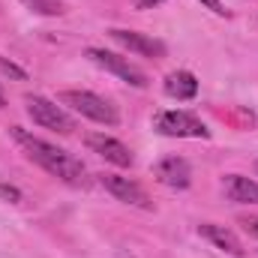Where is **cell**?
Instances as JSON below:
<instances>
[{
	"instance_id": "6da1fadb",
	"label": "cell",
	"mask_w": 258,
	"mask_h": 258,
	"mask_svg": "<svg viewBox=\"0 0 258 258\" xmlns=\"http://www.w3.org/2000/svg\"><path fill=\"white\" fill-rule=\"evenodd\" d=\"M9 135H12L15 144L24 150V156H27L30 162H36L39 168H45L51 177H60L66 183H81V180H84V165H81V159H75L72 153H66L63 147L48 144V141L30 135L27 129H21V126H9Z\"/></svg>"
},
{
	"instance_id": "7a4b0ae2",
	"label": "cell",
	"mask_w": 258,
	"mask_h": 258,
	"mask_svg": "<svg viewBox=\"0 0 258 258\" xmlns=\"http://www.w3.org/2000/svg\"><path fill=\"white\" fill-rule=\"evenodd\" d=\"M57 102H60V105H69V108L78 111L81 117L96 120V123H102V126H117V123H120L117 108H114L108 99H102L99 93H90V90H60V93H57Z\"/></svg>"
},
{
	"instance_id": "3957f363",
	"label": "cell",
	"mask_w": 258,
	"mask_h": 258,
	"mask_svg": "<svg viewBox=\"0 0 258 258\" xmlns=\"http://www.w3.org/2000/svg\"><path fill=\"white\" fill-rule=\"evenodd\" d=\"M24 105H27V114H30V120H33L36 126L51 129V132H60V135L75 132L72 117L66 114L57 102H51V99H45V96H27Z\"/></svg>"
},
{
	"instance_id": "277c9868",
	"label": "cell",
	"mask_w": 258,
	"mask_h": 258,
	"mask_svg": "<svg viewBox=\"0 0 258 258\" xmlns=\"http://www.w3.org/2000/svg\"><path fill=\"white\" fill-rule=\"evenodd\" d=\"M153 126L168 138H210V129L189 111H159Z\"/></svg>"
},
{
	"instance_id": "5b68a950",
	"label": "cell",
	"mask_w": 258,
	"mask_h": 258,
	"mask_svg": "<svg viewBox=\"0 0 258 258\" xmlns=\"http://www.w3.org/2000/svg\"><path fill=\"white\" fill-rule=\"evenodd\" d=\"M84 54H87L96 66L114 72L120 81H126V84H132V87H147V75H144L135 63H129L126 57H120V54H114V51H105V48H87Z\"/></svg>"
},
{
	"instance_id": "8992f818",
	"label": "cell",
	"mask_w": 258,
	"mask_h": 258,
	"mask_svg": "<svg viewBox=\"0 0 258 258\" xmlns=\"http://www.w3.org/2000/svg\"><path fill=\"white\" fill-rule=\"evenodd\" d=\"M108 36L114 42H120L123 48L141 54V57H165V42L147 36V33H138V30H123V27H111Z\"/></svg>"
},
{
	"instance_id": "52a82bcc",
	"label": "cell",
	"mask_w": 258,
	"mask_h": 258,
	"mask_svg": "<svg viewBox=\"0 0 258 258\" xmlns=\"http://www.w3.org/2000/svg\"><path fill=\"white\" fill-rule=\"evenodd\" d=\"M87 141V147L93 150V153H99L105 162H111V165H120V168H132V162H135V156L129 153V147L123 141H117V138H111V135H105V132H96V135H87L84 138Z\"/></svg>"
},
{
	"instance_id": "ba28073f",
	"label": "cell",
	"mask_w": 258,
	"mask_h": 258,
	"mask_svg": "<svg viewBox=\"0 0 258 258\" xmlns=\"http://www.w3.org/2000/svg\"><path fill=\"white\" fill-rule=\"evenodd\" d=\"M99 183L108 189V192L114 195L117 201H126V204H135V207H150V198L147 192L132 180V177H123V174H102L99 177Z\"/></svg>"
},
{
	"instance_id": "9c48e42d",
	"label": "cell",
	"mask_w": 258,
	"mask_h": 258,
	"mask_svg": "<svg viewBox=\"0 0 258 258\" xmlns=\"http://www.w3.org/2000/svg\"><path fill=\"white\" fill-rule=\"evenodd\" d=\"M153 174H156L159 183H165L171 189H186L192 183V168L183 156H165L162 162H156Z\"/></svg>"
},
{
	"instance_id": "30bf717a",
	"label": "cell",
	"mask_w": 258,
	"mask_h": 258,
	"mask_svg": "<svg viewBox=\"0 0 258 258\" xmlns=\"http://www.w3.org/2000/svg\"><path fill=\"white\" fill-rule=\"evenodd\" d=\"M198 234L201 237H207L216 249H222V252H228V255H243V246H240V240L234 237V231L231 228H225V225H213V222H201L198 225Z\"/></svg>"
},
{
	"instance_id": "8fae6325",
	"label": "cell",
	"mask_w": 258,
	"mask_h": 258,
	"mask_svg": "<svg viewBox=\"0 0 258 258\" xmlns=\"http://www.w3.org/2000/svg\"><path fill=\"white\" fill-rule=\"evenodd\" d=\"M222 189L237 204H258V183L243 177V174H225L222 177Z\"/></svg>"
},
{
	"instance_id": "7c38bea8",
	"label": "cell",
	"mask_w": 258,
	"mask_h": 258,
	"mask_svg": "<svg viewBox=\"0 0 258 258\" xmlns=\"http://www.w3.org/2000/svg\"><path fill=\"white\" fill-rule=\"evenodd\" d=\"M165 93H168L171 99H195V93H198V78H195L192 72H186V69H177V72H171V75L165 78Z\"/></svg>"
},
{
	"instance_id": "4fadbf2b",
	"label": "cell",
	"mask_w": 258,
	"mask_h": 258,
	"mask_svg": "<svg viewBox=\"0 0 258 258\" xmlns=\"http://www.w3.org/2000/svg\"><path fill=\"white\" fill-rule=\"evenodd\" d=\"M30 12H36V15H48V18H54V15H63L66 6L63 0H21Z\"/></svg>"
},
{
	"instance_id": "5bb4252c",
	"label": "cell",
	"mask_w": 258,
	"mask_h": 258,
	"mask_svg": "<svg viewBox=\"0 0 258 258\" xmlns=\"http://www.w3.org/2000/svg\"><path fill=\"white\" fill-rule=\"evenodd\" d=\"M0 69H3V72H9V75H15V78H24V69H18L15 63H9L6 57H0Z\"/></svg>"
},
{
	"instance_id": "9a60e30c",
	"label": "cell",
	"mask_w": 258,
	"mask_h": 258,
	"mask_svg": "<svg viewBox=\"0 0 258 258\" xmlns=\"http://www.w3.org/2000/svg\"><path fill=\"white\" fill-rule=\"evenodd\" d=\"M0 198H6V201H18L21 192L15 189V186H6V183H0Z\"/></svg>"
},
{
	"instance_id": "2e32d148",
	"label": "cell",
	"mask_w": 258,
	"mask_h": 258,
	"mask_svg": "<svg viewBox=\"0 0 258 258\" xmlns=\"http://www.w3.org/2000/svg\"><path fill=\"white\" fill-rule=\"evenodd\" d=\"M210 12H216V15H225V6H222V0H201Z\"/></svg>"
},
{
	"instance_id": "e0dca14e",
	"label": "cell",
	"mask_w": 258,
	"mask_h": 258,
	"mask_svg": "<svg viewBox=\"0 0 258 258\" xmlns=\"http://www.w3.org/2000/svg\"><path fill=\"white\" fill-rule=\"evenodd\" d=\"M240 225H243V228H246L252 237H258V216H249V219H243Z\"/></svg>"
},
{
	"instance_id": "ac0fdd59",
	"label": "cell",
	"mask_w": 258,
	"mask_h": 258,
	"mask_svg": "<svg viewBox=\"0 0 258 258\" xmlns=\"http://www.w3.org/2000/svg\"><path fill=\"white\" fill-rule=\"evenodd\" d=\"M132 3H135L138 9H153V6H159L162 0H132Z\"/></svg>"
},
{
	"instance_id": "d6986e66",
	"label": "cell",
	"mask_w": 258,
	"mask_h": 258,
	"mask_svg": "<svg viewBox=\"0 0 258 258\" xmlns=\"http://www.w3.org/2000/svg\"><path fill=\"white\" fill-rule=\"evenodd\" d=\"M0 105H3V90H0Z\"/></svg>"
}]
</instances>
